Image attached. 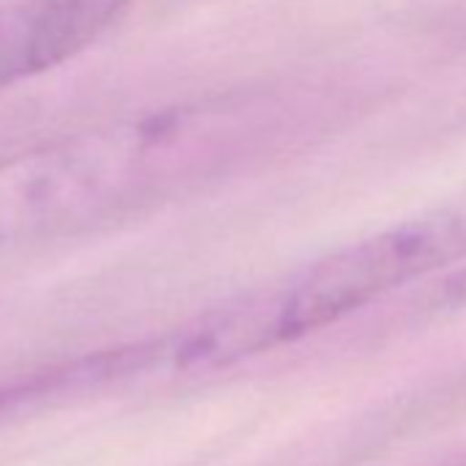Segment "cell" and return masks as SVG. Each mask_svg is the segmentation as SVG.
Instances as JSON below:
<instances>
[{
    "label": "cell",
    "mask_w": 466,
    "mask_h": 466,
    "mask_svg": "<svg viewBox=\"0 0 466 466\" xmlns=\"http://www.w3.org/2000/svg\"><path fill=\"white\" fill-rule=\"evenodd\" d=\"M289 129L272 94H228L0 157V253L66 239L181 198L267 154Z\"/></svg>",
    "instance_id": "6da1fadb"
},
{
    "label": "cell",
    "mask_w": 466,
    "mask_h": 466,
    "mask_svg": "<svg viewBox=\"0 0 466 466\" xmlns=\"http://www.w3.org/2000/svg\"><path fill=\"white\" fill-rule=\"evenodd\" d=\"M466 253V214L409 222L319 261L258 297L272 346L316 332Z\"/></svg>",
    "instance_id": "7a4b0ae2"
},
{
    "label": "cell",
    "mask_w": 466,
    "mask_h": 466,
    "mask_svg": "<svg viewBox=\"0 0 466 466\" xmlns=\"http://www.w3.org/2000/svg\"><path fill=\"white\" fill-rule=\"evenodd\" d=\"M132 0H0V88L88 50Z\"/></svg>",
    "instance_id": "3957f363"
}]
</instances>
